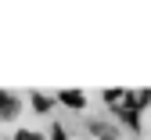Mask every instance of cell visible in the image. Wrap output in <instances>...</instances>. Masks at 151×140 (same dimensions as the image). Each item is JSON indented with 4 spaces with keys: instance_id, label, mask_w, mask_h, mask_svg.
Returning <instances> with one entry per match:
<instances>
[{
    "instance_id": "cell-3",
    "label": "cell",
    "mask_w": 151,
    "mask_h": 140,
    "mask_svg": "<svg viewBox=\"0 0 151 140\" xmlns=\"http://www.w3.org/2000/svg\"><path fill=\"white\" fill-rule=\"evenodd\" d=\"M14 140H43V136H40V133H29V129H22V133L14 136Z\"/></svg>"
},
{
    "instance_id": "cell-1",
    "label": "cell",
    "mask_w": 151,
    "mask_h": 140,
    "mask_svg": "<svg viewBox=\"0 0 151 140\" xmlns=\"http://www.w3.org/2000/svg\"><path fill=\"white\" fill-rule=\"evenodd\" d=\"M14 115H18V101L0 90V118H14Z\"/></svg>"
},
{
    "instance_id": "cell-2",
    "label": "cell",
    "mask_w": 151,
    "mask_h": 140,
    "mask_svg": "<svg viewBox=\"0 0 151 140\" xmlns=\"http://www.w3.org/2000/svg\"><path fill=\"white\" fill-rule=\"evenodd\" d=\"M61 104H68V108H83V93L65 90V93H61Z\"/></svg>"
}]
</instances>
